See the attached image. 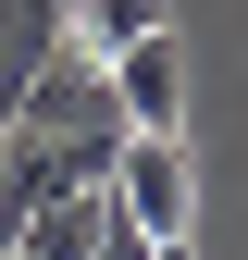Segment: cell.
I'll return each instance as SVG.
<instances>
[{"label": "cell", "mask_w": 248, "mask_h": 260, "mask_svg": "<svg viewBox=\"0 0 248 260\" xmlns=\"http://www.w3.org/2000/svg\"><path fill=\"white\" fill-rule=\"evenodd\" d=\"M112 223H124V199H112V186H62V199H50V211H25L0 248H13V260H100V236H112Z\"/></svg>", "instance_id": "3957f363"}, {"label": "cell", "mask_w": 248, "mask_h": 260, "mask_svg": "<svg viewBox=\"0 0 248 260\" xmlns=\"http://www.w3.org/2000/svg\"><path fill=\"white\" fill-rule=\"evenodd\" d=\"M112 62V100H124V124L137 137H186V50L149 25V38H124V50H100Z\"/></svg>", "instance_id": "7a4b0ae2"}, {"label": "cell", "mask_w": 248, "mask_h": 260, "mask_svg": "<svg viewBox=\"0 0 248 260\" xmlns=\"http://www.w3.org/2000/svg\"><path fill=\"white\" fill-rule=\"evenodd\" d=\"M112 199L137 236H186L199 223V161H186V137H124L112 149Z\"/></svg>", "instance_id": "6da1fadb"}, {"label": "cell", "mask_w": 248, "mask_h": 260, "mask_svg": "<svg viewBox=\"0 0 248 260\" xmlns=\"http://www.w3.org/2000/svg\"><path fill=\"white\" fill-rule=\"evenodd\" d=\"M149 25H162V0H62V38H87V50H124Z\"/></svg>", "instance_id": "5b68a950"}, {"label": "cell", "mask_w": 248, "mask_h": 260, "mask_svg": "<svg viewBox=\"0 0 248 260\" xmlns=\"http://www.w3.org/2000/svg\"><path fill=\"white\" fill-rule=\"evenodd\" d=\"M62 50V0H0V112L25 100V75Z\"/></svg>", "instance_id": "277c9868"}]
</instances>
